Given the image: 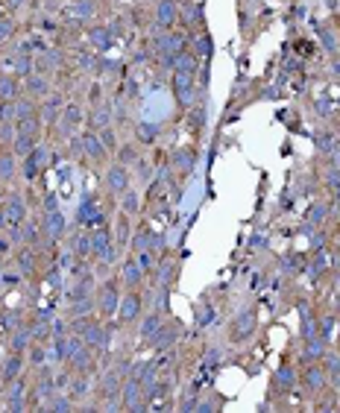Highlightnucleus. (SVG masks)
I'll list each match as a JSON object with an SVG mask.
<instances>
[{"instance_id":"7ed1b4c3","label":"nucleus","mask_w":340,"mask_h":413,"mask_svg":"<svg viewBox=\"0 0 340 413\" xmlns=\"http://www.w3.org/2000/svg\"><path fill=\"white\" fill-rule=\"evenodd\" d=\"M135 314H138V305H135V299H129V302H126V311H124V317H126V319H132V317H135Z\"/></svg>"},{"instance_id":"f03ea898","label":"nucleus","mask_w":340,"mask_h":413,"mask_svg":"<svg viewBox=\"0 0 340 413\" xmlns=\"http://www.w3.org/2000/svg\"><path fill=\"white\" fill-rule=\"evenodd\" d=\"M293 381H296V378H293V369H281V372H278V384H281V387H293Z\"/></svg>"},{"instance_id":"f257e3e1","label":"nucleus","mask_w":340,"mask_h":413,"mask_svg":"<svg viewBox=\"0 0 340 413\" xmlns=\"http://www.w3.org/2000/svg\"><path fill=\"white\" fill-rule=\"evenodd\" d=\"M305 381H308V387H314V390L323 387V372H320V369H308V378H305Z\"/></svg>"},{"instance_id":"20e7f679","label":"nucleus","mask_w":340,"mask_h":413,"mask_svg":"<svg viewBox=\"0 0 340 413\" xmlns=\"http://www.w3.org/2000/svg\"><path fill=\"white\" fill-rule=\"evenodd\" d=\"M155 325H158V319L150 317L147 322H144V334H155Z\"/></svg>"}]
</instances>
